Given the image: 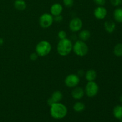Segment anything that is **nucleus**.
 I'll use <instances>...</instances> for the list:
<instances>
[{
    "label": "nucleus",
    "mask_w": 122,
    "mask_h": 122,
    "mask_svg": "<svg viewBox=\"0 0 122 122\" xmlns=\"http://www.w3.org/2000/svg\"><path fill=\"white\" fill-rule=\"evenodd\" d=\"M67 113V108L65 105L60 102H56L51 106L50 114L55 119H62Z\"/></svg>",
    "instance_id": "obj_1"
},
{
    "label": "nucleus",
    "mask_w": 122,
    "mask_h": 122,
    "mask_svg": "<svg viewBox=\"0 0 122 122\" xmlns=\"http://www.w3.org/2000/svg\"><path fill=\"white\" fill-rule=\"evenodd\" d=\"M73 49L72 42L67 38L60 39L57 45L58 53L61 56H67Z\"/></svg>",
    "instance_id": "obj_2"
},
{
    "label": "nucleus",
    "mask_w": 122,
    "mask_h": 122,
    "mask_svg": "<svg viewBox=\"0 0 122 122\" xmlns=\"http://www.w3.org/2000/svg\"><path fill=\"white\" fill-rule=\"evenodd\" d=\"M51 45L46 41H42L37 44L36 46V52L39 56L45 57L51 51Z\"/></svg>",
    "instance_id": "obj_3"
},
{
    "label": "nucleus",
    "mask_w": 122,
    "mask_h": 122,
    "mask_svg": "<svg viewBox=\"0 0 122 122\" xmlns=\"http://www.w3.org/2000/svg\"><path fill=\"white\" fill-rule=\"evenodd\" d=\"M88 46L83 41H77L73 45V50L77 56L83 57L88 52Z\"/></svg>",
    "instance_id": "obj_4"
},
{
    "label": "nucleus",
    "mask_w": 122,
    "mask_h": 122,
    "mask_svg": "<svg viewBox=\"0 0 122 122\" xmlns=\"http://www.w3.org/2000/svg\"><path fill=\"white\" fill-rule=\"evenodd\" d=\"M99 91V87L97 83L94 81L88 82L85 87L86 94L89 97H94Z\"/></svg>",
    "instance_id": "obj_5"
},
{
    "label": "nucleus",
    "mask_w": 122,
    "mask_h": 122,
    "mask_svg": "<svg viewBox=\"0 0 122 122\" xmlns=\"http://www.w3.org/2000/svg\"><path fill=\"white\" fill-rule=\"evenodd\" d=\"M54 17L51 14L44 13L39 17V25L43 28H48L52 25Z\"/></svg>",
    "instance_id": "obj_6"
},
{
    "label": "nucleus",
    "mask_w": 122,
    "mask_h": 122,
    "mask_svg": "<svg viewBox=\"0 0 122 122\" xmlns=\"http://www.w3.org/2000/svg\"><path fill=\"white\" fill-rule=\"evenodd\" d=\"M64 82L67 86L69 88H74L79 83L80 78L78 75L75 74H70L66 77Z\"/></svg>",
    "instance_id": "obj_7"
},
{
    "label": "nucleus",
    "mask_w": 122,
    "mask_h": 122,
    "mask_svg": "<svg viewBox=\"0 0 122 122\" xmlns=\"http://www.w3.org/2000/svg\"><path fill=\"white\" fill-rule=\"evenodd\" d=\"M83 23L81 19L78 17L73 18L69 23V28L73 32H76L79 31L82 29Z\"/></svg>",
    "instance_id": "obj_8"
},
{
    "label": "nucleus",
    "mask_w": 122,
    "mask_h": 122,
    "mask_svg": "<svg viewBox=\"0 0 122 122\" xmlns=\"http://www.w3.org/2000/svg\"><path fill=\"white\" fill-rule=\"evenodd\" d=\"M107 10L103 6H98L95 8L94 12V16L99 20H102L104 19L107 15Z\"/></svg>",
    "instance_id": "obj_9"
},
{
    "label": "nucleus",
    "mask_w": 122,
    "mask_h": 122,
    "mask_svg": "<svg viewBox=\"0 0 122 122\" xmlns=\"http://www.w3.org/2000/svg\"><path fill=\"white\" fill-rule=\"evenodd\" d=\"M62 98H63V94H62V93L60 91H55L52 94L51 97L48 100L47 102L51 106L54 103L59 102L62 100Z\"/></svg>",
    "instance_id": "obj_10"
},
{
    "label": "nucleus",
    "mask_w": 122,
    "mask_h": 122,
    "mask_svg": "<svg viewBox=\"0 0 122 122\" xmlns=\"http://www.w3.org/2000/svg\"><path fill=\"white\" fill-rule=\"evenodd\" d=\"M62 11H63V7L59 3L54 4L50 8L51 14L52 15H54V16L60 15Z\"/></svg>",
    "instance_id": "obj_11"
},
{
    "label": "nucleus",
    "mask_w": 122,
    "mask_h": 122,
    "mask_svg": "<svg viewBox=\"0 0 122 122\" xmlns=\"http://www.w3.org/2000/svg\"><path fill=\"white\" fill-rule=\"evenodd\" d=\"M85 94L84 89L81 87L75 88L71 92L72 97L75 100H80L83 97Z\"/></svg>",
    "instance_id": "obj_12"
},
{
    "label": "nucleus",
    "mask_w": 122,
    "mask_h": 122,
    "mask_svg": "<svg viewBox=\"0 0 122 122\" xmlns=\"http://www.w3.org/2000/svg\"><path fill=\"white\" fill-rule=\"evenodd\" d=\"M104 27L108 33H112L116 29V24L113 21H107L104 23Z\"/></svg>",
    "instance_id": "obj_13"
},
{
    "label": "nucleus",
    "mask_w": 122,
    "mask_h": 122,
    "mask_svg": "<svg viewBox=\"0 0 122 122\" xmlns=\"http://www.w3.org/2000/svg\"><path fill=\"white\" fill-rule=\"evenodd\" d=\"M113 115L114 117L119 120L122 119V106L117 105L113 109Z\"/></svg>",
    "instance_id": "obj_14"
},
{
    "label": "nucleus",
    "mask_w": 122,
    "mask_h": 122,
    "mask_svg": "<svg viewBox=\"0 0 122 122\" xmlns=\"http://www.w3.org/2000/svg\"><path fill=\"white\" fill-rule=\"evenodd\" d=\"M14 4L15 8L20 11L25 10L27 6L26 2L24 0H15Z\"/></svg>",
    "instance_id": "obj_15"
},
{
    "label": "nucleus",
    "mask_w": 122,
    "mask_h": 122,
    "mask_svg": "<svg viewBox=\"0 0 122 122\" xmlns=\"http://www.w3.org/2000/svg\"><path fill=\"white\" fill-rule=\"evenodd\" d=\"M114 20L118 23H122V8H116L113 13Z\"/></svg>",
    "instance_id": "obj_16"
},
{
    "label": "nucleus",
    "mask_w": 122,
    "mask_h": 122,
    "mask_svg": "<svg viewBox=\"0 0 122 122\" xmlns=\"http://www.w3.org/2000/svg\"><path fill=\"white\" fill-rule=\"evenodd\" d=\"M97 77V73L93 69H90V70H88L85 74V77L86 79L88 81H94L95 79Z\"/></svg>",
    "instance_id": "obj_17"
},
{
    "label": "nucleus",
    "mask_w": 122,
    "mask_h": 122,
    "mask_svg": "<svg viewBox=\"0 0 122 122\" xmlns=\"http://www.w3.org/2000/svg\"><path fill=\"white\" fill-rule=\"evenodd\" d=\"M90 32L88 30H83L81 31L79 34V37L81 39V41H83L88 40L90 38Z\"/></svg>",
    "instance_id": "obj_18"
},
{
    "label": "nucleus",
    "mask_w": 122,
    "mask_h": 122,
    "mask_svg": "<svg viewBox=\"0 0 122 122\" xmlns=\"http://www.w3.org/2000/svg\"><path fill=\"white\" fill-rule=\"evenodd\" d=\"M113 52L118 57L122 56V44H117L114 48Z\"/></svg>",
    "instance_id": "obj_19"
},
{
    "label": "nucleus",
    "mask_w": 122,
    "mask_h": 122,
    "mask_svg": "<svg viewBox=\"0 0 122 122\" xmlns=\"http://www.w3.org/2000/svg\"><path fill=\"white\" fill-rule=\"evenodd\" d=\"M85 108V106L82 102H77L73 106V110L76 112H81L83 111Z\"/></svg>",
    "instance_id": "obj_20"
},
{
    "label": "nucleus",
    "mask_w": 122,
    "mask_h": 122,
    "mask_svg": "<svg viewBox=\"0 0 122 122\" xmlns=\"http://www.w3.org/2000/svg\"><path fill=\"white\" fill-rule=\"evenodd\" d=\"M64 5L67 7H71L74 4L73 0H63Z\"/></svg>",
    "instance_id": "obj_21"
},
{
    "label": "nucleus",
    "mask_w": 122,
    "mask_h": 122,
    "mask_svg": "<svg viewBox=\"0 0 122 122\" xmlns=\"http://www.w3.org/2000/svg\"><path fill=\"white\" fill-rule=\"evenodd\" d=\"M110 2L112 5L114 7H118L122 4V0H110Z\"/></svg>",
    "instance_id": "obj_22"
},
{
    "label": "nucleus",
    "mask_w": 122,
    "mask_h": 122,
    "mask_svg": "<svg viewBox=\"0 0 122 122\" xmlns=\"http://www.w3.org/2000/svg\"><path fill=\"white\" fill-rule=\"evenodd\" d=\"M67 34L65 31L60 30L58 33V36L60 38V39H63L64 38H66Z\"/></svg>",
    "instance_id": "obj_23"
},
{
    "label": "nucleus",
    "mask_w": 122,
    "mask_h": 122,
    "mask_svg": "<svg viewBox=\"0 0 122 122\" xmlns=\"http://www.w3.org/2000/svg\"><path fill=\"white\" fill-rule=\"evenodd\" d=\"M94 1L98 6H103L106 4V0H94Z\"/></svg>",
    "instance_id": "obj_24"
},
{
    "label": "nucleus",
    "mask_w": 122,
    "mask_h": 122,
    "mask_svg": "<svg viewBox=\"0 0 122 122\" xmlns=\"http://www.w3.org/2000/svg\"><path fill=\"white\" fill-rule=\"evenodd\" d=\"M54 20L56 21V22L60 23L61 22V21H62V20H63V17H62L61 15H57V16H55V17L54 18Z\"/></svg>",
    "instance_id": "obj_25"
},
{
    "label": "nucleus",
    "mask_w": 122,
    "mask_h": 122,
    "mask_svg": "<svg viewBox=\"0 0 122 122\" xmlns=\"http://www.w3.org/2000/svg\"><path fill=\"white\" fill-rule=\"evenodd\" d=\"M38 55L37 54V53H32L30 56V58L31 60L35 61L38 58Z\"/></svg>",
    "instance_id": "obj_26"
},
{
    "label": "nucleus",
    "mask_w": 122,
    "mask_h": 122,
    "mask_svg": "<svg viewBox=\"0 0 122 122\" xmlns=\"http://www.w3.org/2000/svg\"><path fill=\"white\" fill-rule=\"evenodd\" d=\"M3 43H4L3 39L1 38H0V46H1V45H2V44H3Z\"/></svg>",
    "instance_id": "obj_27"
},
{
    "label": "nucleus",
    "mask_w": 122,
    "mask_h": 122,
    "mask_svg": "<svg viewBox=\"0 0 122 122\" xmlns=\"http://www.w3.org/2000/svg\"><path fill=\"white\" fill-rule=\"evenodd\" d=\"M120 102L122 103V95L120 96Z\"/></svg>",
    "instance_id": "obj_28"
}]
</instances>
